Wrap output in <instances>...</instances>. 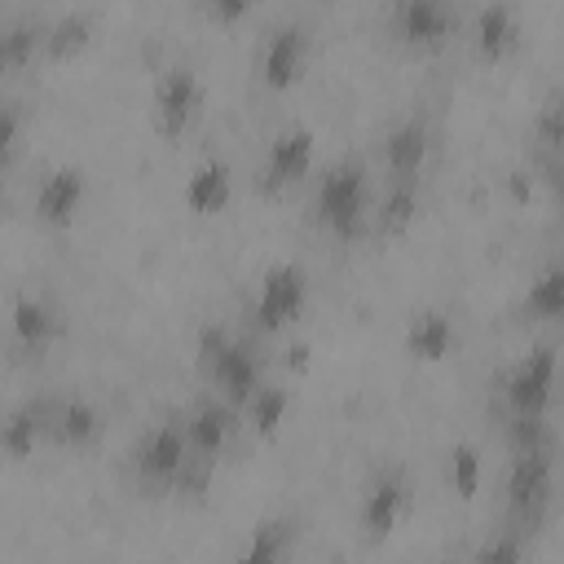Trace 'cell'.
I'll list each match as a JSON object with an SVG mask.
<instances>
[{
	"instance_id": "1",
	"label": "cell",
	"mask_w": 564,
	"mask_h": 564,
	"mask_svg": "<svg viewBox=\"0 0 564 564\" xmlns=\"http://www.w3.org/2000/svg\"><path fill=\"white\" fill-rule=\"evenodd\" d=\"M123 476L137 489V498H176V494H203L212 471H203L189 454L181 410L159 414L123 454Z\"/></svg>"
},
{
	"instance_id": "2",
	"label": "cell",
	"mask_w": 564,
	"mask_h": 564,
	"mask_svg": "<svg viewBox=\"0 0 564 564\" xmlns=\"http://www.w3.org/2000/svg\"><path fill=\"white\" fill-rule=\"evenodd\" d=\"M370 203H375L370 163L357 154H339L308 176L304 216L330 242H357L370 234Z\"/></svg>"
},
{
	"instance_id": "3",
	"label": "cell",
	"mask_w": 564,
	"mask_h": 564,
	"mask_svg": "<svg viewBox=\"0 0 564 564\" xmlns=\"http://www.w3.org/2000/svg\"><path fill=\"white\" fill-rule=\"evenodd\" d=\"M194 370L207 392L225 397L229 405H242L269 379V357L260 348V335H251L247 326L207 322L194 339Z\"/></svg>"
},
{
	"instance_id": "4",
	"label": "cell",
	"mask_w": 564,
	"mask_h": 564,
	"mask_svg": "<svg viewBox=\"0 0 564 564\" xmlns=\"http://www.w3.org/2000/svg\"><path fill=\"white\" fill-rule=\"evenodd\" d=\"M555 476H560L555 436L516 445L502 467V524L533 542V533H542V524L555 507Z\"/></svg>"
},
{
	"instance_id": "5",
	"label": "cell",
	"mask_w": 564,
	"mask_h": 564,
	"mask_svg": "<svg viewBox=\"0 0 564 564\" xmlns=\"http://www.w3.org/2000/svg\"><path fill=\"white\" fill-rule=\"evenodd\" d=\"M555 370H560V344L555 339H538L516 361H507L494 379L498 419H551Z\"/></svg>"
},
{
	"instance_id": "6",
	"label": "cell",
	"mask_w": 564,
	"mask_h": 564,
	"mask_svg": "<svg viewBox=\"0 0 564 564\" xmlns=\"http://www.w3.org/2000/svg\"><path fill=\"white\" fill-rule=\"evenodd\" d=\"M313 300V278L300 260H273L260 269L251 300H247V330L251 335H286L291 326L304 322Z\"/></svg>"
},
{
	"instance_id": "7",
	"label": "cell",
	"mask_w": 564,
	"mask_h": 564,
	"mask_svg": "<svg viewBox=\"0 0 564 564\" xmlns=\"http://www.w3.org/2000/svg\"><path fill=\"white\" fill-rule=\"evenodd\" d=\"M379 26L392 48L410 57H436L454 44L463 18H458V0H383Z\"/></svg>"
},
{
	"instance_id": "8",
	"label": "cell",
	"mask_w": 564,
	"mask_h": 564,
	"mask_svg": "<svg viewBox=\"0 0 564 564\" xmlns=\"http://www.w3.org/2000/svg\"><path fill=\"white\" fill-rule=\"evenodd\" d=\"M207 106V79L189 57H172L150 84V128L167 145L185 141Z\"/></svg>"
},
{
	"instance_id": "9",
	"label": "cell",
	"mask_w": 564,
	"mask_h": 564,
	"mask_svg": "<svg viewBox=\"0 0 564 564\" xmlns=\"http://www.w3.org/2000/svg\"><path fill=\"white\" fill-rule=\"evenodd\" d=\"M66 335V313L48 286H18L4 304V344L13 361H44Z\"/></svg>"
},
{
	"instance_id": "10",
	"label": "cell",
	"mask_w": 564,
	"mask_h": 564,
	"mask_svg": "<svg viewBox=\"0 0 564 564\" xmlns=\"http://www.w3.org/2000/svg\"><path fill=\"white\" fill-rule=\"evenodd\" d=\"M414 507V480L401 463H379L361 494H357V533L366 546H383L388 538H397V529L405 524Z\"/></svg>"
},
{
	"instance_id": "11",
	"label": "cell",
	"mask_w": 564,
	"mask_h": 564,
	"mask_svg": "<svg viewBox=\"0 0 564 564\" xmlns=\"http://www.w3.org/2000/svg\"><path fill=\"white\" fill-rule=\"evenodd\" d=\"M251 66H256V84L264 93H273V97L300 88L308 66H313V31H308V22H300V18L273 22L256 44V62Z\"/></svg>"
},
{
	"instance_id": "12",
	"label": "cell",
	"mask_w": 564,
	"mask_h": 564,
	"mask_svg": "<svg viewBox=\"0 0 564 564\" xmlns=\"http://www.w3.org/2000/svg\"><path fill=\"white\" fill-rule=\"evenodd\" d=\"M317 172V132L308 123H286L264 141V154L256 163V189L264 198H282Z\"/></svg>"
},
{
	"instance_id": "13",
	"label": "cell",
	"mask_w": 564,
	"mask_h": 564,
	"mask_svg": "<svg viewBox=\"0 0 564 564\" xmlns=\"http://www.w3.org/2000/svg\"><path fill=\"white\" fill-rule=\"evenodd\" d=\"M181 427H185V441H189L194 463L203 471H216L229 458V449L238 445V436H242V414H238V405H229L225 397H216V392L203 388L181 410Z\"/></svg>"
},
{
	"instance_id": "14",
	"label": "cell",
	"mask_w": 564,
	"mask_h": 564,
	"mask_svg": "<svg viewBox=\"0 0 564 564\" xmlns=\"http://www.w3.org/2000/svg\"><path fill=\"white\" fill-rule=\"evenodd\" d=\"M436 154V119L427 110H410L379 137V176L383 181H427Z\"/></svg>"
},
{
	"instance_id": "15",
	"label": "cell",
	"mask_w": 564,
	"mask_h": 564,
	"mask_svg": "<svg viewBox=\"0 0 564 564\" xmlns=\"http://www.w3.org/2000/svg\"><path fill=\"white\" fill-rule=\"evenodd\" d=\"M88 207V172L79 163H53L31 189V220L48 234H66Z\"/></svg>"
},
{
	"instance_id": "16",
	"label": "cell",
	"mask_w": 564,
	"mask_h": 564,
	"mask_svg": "<svg viewBox=\"0 0 564 564\" xmlns=\"http://www.w3.org/2000/svg\"><path fill=\"white\" fill-rule=\"evenodd\" d=\"M463 35H467V48H471L476 62L502 66V62H511V57L520 53V44H524V13H520L516 0H485V4L467 18Z\"/></svg>"
},
{
	"instance_id": "17",
	"label": "cell",
	"mask_w": 564,
	"mask_h": 564,
	"mask_svg": "<svg viewBox=\"0 0 564 564\" xmlns=\"http://www.w3.org/2000/svg\"><path fill=\"white\" fill-rule=\"evenodd\" d=\"M101 432H106V410L88 392L48 397V449L84 454L101 441Z\"/></svg>"
},
{
	"instance_id": "18",
	"label": "cell",
	"mask_w": 564,
	"mask_h": 564,
	"mask_svg": "<svg viewBox=\"0 0 564 564\" xmlns=\"http://www.w3.org/2000/svg\"><path fill=\"white\" fill-rule=\"evenodd\" d=\"M234 194H238V172H234V163H229L225 154H203V159L185 172V181H181V207H185L194 220H216V216H225L229 203H234Z\"/></svg>"
},
{
	"instance_id": "19",
	"label": "cell",
	"mask_w": 564,
	"mask_h": 564,
	"mask_svg": "<svg viewBox=\"0 0 564 564\" xmlns=\"http://www.w3.org/2000/svg\"><path fill=\"white\" fill-rule=\"evenodd\" d=\"M463 330H458V317L445 308V304H419L405 326H401V348L414 366H441L454 357Z\"/></svg>"
},
{
	"instance_id": "20",
	"label": "cell",
	"mask_w": 564,
	"mask_h": 564,
	"mask_svg": "<svg viewBox=\"0 0 564 564\" xmlns=\"http://www.w3.org/2000/svg\"><path fill=\"white\" fill-rule=\"evenodd\" d=\"M48 449V397H18L0 414V458L26 463Z\"/></svg>"
},
{
	"instance_id": "21",
	"label": "cell",
	"mask_w": 564,
	"mask_h": 564,
	"mask_svg": "<svg viewBox=\"0 0 564 564\" xmlns=\"http://www.w3.org/2000/svg\"><path fill=\"white\" fill-rule=\"evenodd\" d=\"M300 533H304V524H300L295 511H264L247 529V538L238 542L234 560H242V564H282V560H295Z\"/></svg>"
},
{
	"instance_id": "22",
	"label": "cell",
	"mask_w": 564,
	"mask_h": 564,
	"mask_svg": "<svg viewBox=\"0 0 564 564\" xmlns=\"http://www.w3.org/2000/svg\"><path fill=\"white\" fill-rule=\"evenodd\" d=\"M423 212V181H383V189L370 203V229L379 238H401L414 229Z\"/></svg>"
},
{
	"instance_id": "23",
	"label": "cell",
	"mask_w": 564,
	"mask_h": 564,
	"mask_svg": "<svg viewBox=\"0 0 564 564\" xmlns=\"http://www.w3.org/2000/svg\"><path fill=\"white\" fill-rule=\"evenodd\" d=\"M564 313V264L560 260H546L529 273L520 300H516V317L520 322H542V326H555Z\"/></svg>"
},
{
	"instance_id": "24",
	"label": "cell",
	"mask_w": 564,
	"mask_h": 564,
	"mask_svg": "<svg viewBox=\"0 0 564 564\" xmlns=\"http://www.w3.org/2000/svg\"><path fill=\"white\" fill-rule=\"evenodd\" d=\"M291 405H295L291 388L278 383V379H264V383L238 405V414H242V432H251L256 441H273V436H282V427H286V419H291Z\"/></svg>"
},
{
	"instance_id": "25",
	"label": "cell",
	"mask_w": 564,
	"mask_h": 564,
	"mask_svg": "<svg viewBox=\"0 0 564 564\" xmlns=\"http://www.w3.org/2000/svg\"><path fill=\"white\" fill-rule=\"evenodd\" d=\"M0 62L4 75H18L44 62V18H4L0 22Z\"/></svg>"
},
{
	"instance_id": "26",
	"label": "cell",
	"mask_w": 564,
	"mask_h": 564,
	"mask_svg": "<svg viewBox=\"0 0 564 564\" xmlns=\"http://www.w3.org/2000/svg\"><path fill=\"white\" fill-rule=\"evenodd\" d=\"M529 150L538 159V167L546 172V181L555 185L560 159H564V128H560V93H546V101L538 106L533 123H529Z\"/></svg>"
},
{
	"instance_id": "27",
	"label": "cell",
	"mask_w": 564,
	"mask_h": 564,
	"mask_svg": "<svg viewBox=\"0 0 564 564\" xmlns=\"http://www.w3.org/2000/svg\"><path fill=\"white\" fill-rule=\"evenodd\" d=\"M441 476H445V489L449 498L458 502H471L480 489H485V454L471 445V441H454L441 458Z\"/></svg>"
},
{
	"instance_id": "28",
	"label": "cell",
	"mask_w": 564,
	"mask_h": 564,
	"mask_svg": "<svg viewBox=\"0 0 564 564\" xmlns=\"http://www.w3.org/2000/svg\"><path fill=\"white\" fill-rule=\"evenodd\" d=\"M97 35L93 13H62V18H44V62H66L79 57Z\"/></svg>"
},
{
	"instance_id": "29",
	"label": "cell",
	"mask_w": 564,
	"mask_h": 564,
	"mask_svg": "<svg viewBox=\"0 0 564 564\" xmlns=\"http://www.w3.org/2000/svg\"><path fill=\"white\" fill-rule=\"evenodd\" d=\"M524 555H529V538H524V533H516V529H507V524L489 529V538L471 551V560H476V564H520Z\"/></svg>"
},
{
	"instance_id": "30",
	"label": "cell",
	"mask_w": 564,
	"mask_h": 564,
	"mask_svg": "<svg viewBox=\"0 0 564 564\" xmlns=\"http://www.w3.org/2000/svg\"><path fill=\"white\" fill-rule=\"evenodd\" d=\"M22 137H26V110L18 97H0V172H9L22 154Z\"/></svg>"
},
{
	"instance_id": "31",
	"label": "cell",
	"mask_w": 564,
	"mask_h": 564,
	"mask_svg": "<svg viewBox=\"0 0 564 564\" xmlns=\"http://www.w3.org/2000/svg\"><path fill=\"white\" fill-rule=\"evenodd\" d=\"M251 9H256V0H203L207 22H216V26H238Z\"/></svg>"
},
{
	"instance_id": "32",
	"label": "cell",
	"mask_w": 564,
	"mask_h": 564,
	"mask_svg": "<svg viewBox=\"0 0 564 564\" xmlns=\"http://www.w3.org/2000/svg\"><path fill=\"white\" fill-rule=\"evenodd\" d=\"M0 79H4V62H0Z\"/></svg>"
},
{
	"instance_id": "33",
	"label": "cell",
	"mask_w": 564,
	"mask_h": 564,
	"mask_svg": "<svg viewBox=\"0 0 564 564\" xmlns=\"http://www.w3.org/2000/svg\"><path fill=\"white\" fill-rule=\"evenodd\" d=\"M0 414H4V401H0Z\"/></svg>"
},
{
	"instance_id": "34",
	"label": "cell",
	"mask_w": 564,
	"mask_h": 564,
	"mask_svg": "<svg viewBox=\"0 0 564 564\" xmlns=\"http://www.w3.org/2000/svg\"><path fill=\"white\" fill-rule=\"evenodd\" d=\"M0 181H4V172H0Z\"/></svg>"
}]
</instances>
